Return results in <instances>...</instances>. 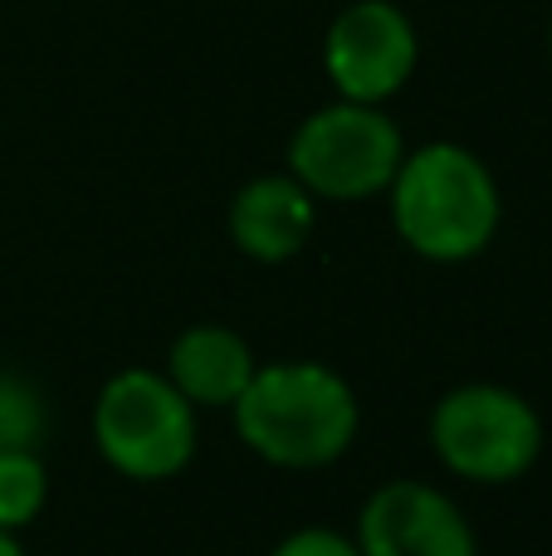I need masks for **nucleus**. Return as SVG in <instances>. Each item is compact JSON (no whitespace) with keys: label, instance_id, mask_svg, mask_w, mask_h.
<instances>
[{"label":"nucleus","instance_id":"2","mask_svg":"<svg viewBox=\"0 0 552 556\" xmlns=\"http://www.w3.org/2000/svg\"><path fill=\"white\" fill-rule=\"evenodd\" d=\"M391 230L426 264H469L494 244L504 195L489 162L465 142L406 147L387 186Z\"/></svg>","mask_w":552,"mask_h":556},{"label":"nucleus","instance_id":"8","mask_svg":"<svg viewBox=\"0 0 552 556\" xmlns=\"http://www.w3.org/2000/svg\"><path fill=\"white\" fill-rule=\"evenodd\" d=\"M313 230H318V201L289 172L250 176L230 195V211H225V235L254 264L299 260L309 250Z\"/></svg>","mask_w":552,"mask_h":556},{"label":"nucleus","instance_id":"4","mask_svg":"<svg viewBox=\"0 0 552 556\" xmlns=\"http://www.w3.org/2000/svg\"><path fill=\"white\" fill-rule=\"evenodd\" d=\"M430 450L440 469L465 483L504 489L543 459V415L524 391L499 381H465L430 410Z\"/></svg>","mask_w":552,"mask_h":556},{"label":"nucleus","instance_id":"5","mask_svg":"<svg viewBox=\"0 0 552 556\" xmlns=\"http://www.w3.org/2000/svg\"><path fill=\"white\" fill-rule=\"evenodd\" d=\"M401 156H406V132L387 108L333 98L293 127L284 172L318 205H352L387 195Z\"/></svg>","mask_w":552,"mask_h":556},{"label":"nucleus","instance_id":"13","mask_svg":"<svg viewBox=\"0 0 552 556\" xmlns=\"http://www.w3.org/2000/svg\"><path fill=\"white\" fill-rule=\"evenodd\" d=\"M0 556H25V547H20L15 532H0Z\"/></svg>","mask_w":552,"mask_h":556},{"label":"nucleus","instance_id":"9","mask_svg":"<svg viewBox=\"0 0 552 556\" xmlns=\"http://www.w3.org/2000/svg\"><path fill=\"white\" fill-rule=\"evenodd\" d=\"M254 352L235 327L196 323L172 337L162 376L196 405V410H230L254 376Z\"/></svg>","mask_w":552,"mask_h":556},{"label":"nucleus","instance_id":"3","mask_svg":"<svg viewBox=\"0 0 552 556\" xmlns=\"http://www.w3.org/2000/svg\"><path fill=\"white\" fill-rule=\"evenodd\" d=\"M93 444L123 479L166 483L191 469L201 444V410L156 366H123L93 401Z\"/></svg>","mask_w":552,"mask_h":556},{"label":"nucleus","instance_id":"6","mask_svg":"<svg viewBox=\"0 0 552 556\" xmlns=\"http://www.w3.org/2000/svg\"><path fill=\"white\" fill-rule=\"evenodd\" d=\"M421 64V35L397 0H352L323 35V74L348 103L387 108Z\"/></svg>","mask_w":552,"mask_h":556},{"label":"nucleus","instance_id":"12","mask_svg":"<svg viewBox=\"0 0 552 556\" xmlns=\"http://www.w3.org/2000/svg\"><path fill=\"white\" fill-rule=\"evenodd\" d=\"M269 556H362V552L352 542V532L328 528V522H309V528L284 532L269 547Z\"/></svg>","mask_w":552,"mask_h":556},{"label":"nucleus","instance_id":"14","mask_svg":"<svg viewBox=\"0 0 552 556\" xmlns=\"http://www.w3.org/2000/svg\"><path fill=\"white\" fill-rule=\"evenodd\" d=\"M548 59H552V20H548Z\"/></svg>","mask_w":552,"mask_h":556},{"label":"nucleus","instance_id":"11","mask_svg":"<svg viewBox=\"0 0 552 556\" xmlns=\"http://www.w3.org/2000/svg\"><path fill=\"white\" fill-rule=\"evenodd\" d=\"M49 405L29 376L0 366V454L10 450H45Z\"/></svg>","mask_w":552,"mask_h":556},{"label":"nucleus","instance_id":"1","mask_svg":"<svg viewBox=\"0 0 552 556\" xmlns=\"http://www.w3.org/2000/svg\"><path fill=\"white\" fill-rule=\"evenodd\" d=\"M240 444L269 469L313 473L338 464L357 444L362 401L357 386L328 362L289 356V362H260L230 405Z\"/></svg>","mask_w":552,"mask_h":556},{"label":"nucleus","instance_id":"10","mask_svg":"<svg viewBox=\"0 0 552 556\" xmlns=\"http://www.w3.org/2000/svg\"><path fill=\"white\" fill-rule=\"evenodd\" d=\"M49 503L45 450H10L0 454V532H25L39 522Z\"/></svg>","mask_w":552,"mask_h":556},{"label":"nucleus","instance_id":"7","mask_svg":"<svg viewBox=\"0 0 552 556\" xmlns=\"http://www.w3.org/2000/svg\"><path fill=\"white\" fill-rule=\"evenodd\" d=\"M362 556H479L465 508L426 479H387L367 493L352 528Z\"/></svg>","mask_w":552,"mask_h":556}]
</instances>
